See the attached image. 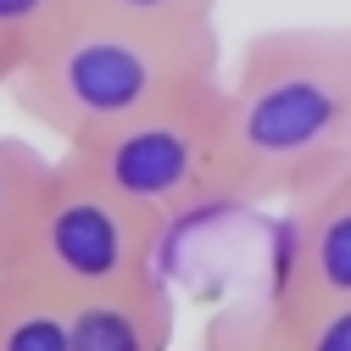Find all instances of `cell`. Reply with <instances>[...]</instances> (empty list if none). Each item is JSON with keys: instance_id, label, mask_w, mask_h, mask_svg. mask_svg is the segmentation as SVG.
I'll return each mask as SVG.
<instances>
[{"instance_id": "obj_1", "label": "cell", "mask_w": 351, "mask_h": 351, "mask_svg": "<svg viewBox=\"0 0 351 351\" xmlns=\"http://www.w3.org/2000/svg\"><path fill=\"white\" fill-rule=\"evenodd\" d=\"M351 173V23L251 34L223 78L217 201L290 206Z\"/></svg>"}, {"instance_id": "obj_2", "label": "cell", "mask_w": 351, "mask_h": 351, "mask_svg": "<svg viewBox=\"0 0 351 351\" xmlns=\"http://www.w3.org/2000/svg\"><path fill=\"white\" fill-rule=\"evenodd\" d=\"M223 78L217 28H156L78 12L6 78L12 106L67 151Z\"/></svg>"}, {"instance_id": "obj_3", "label": "cell", "mask_w": 351, "mask_h": 351, "mask_svg": "<svg viewBox=\"0 0 351 351\" xmlns=\"http://www.w3.org/2000/svg\"><path fill=\"white\" fill-rule=\"evenodd\" d=\"M162 229L151 212L106 190L95 173H84L73 156H56V179L39 195L28 229L0 274L34 279L56 295H101L156 279Z\"/></svg>"}, {"instance_id": "obj_4", "label": "cell", "mask_w": 351, "mask_h": 351, "mask_svg": "<svg viewBox=\"0 0 351 351\" xmlns=\"http://www.w3.org/2000/svg\"><path fill=\"white\" fill-rule=\"evenodd\" d=\"M84 173H95L106 190L151 212L156 223H173L206 201H217V156H223V78L140 112L106 134L67 145Z\"/></svg>"}, {"instance_id": "obj_5", "label": "cell", "mask_w": 351, "mask_h": 351, "mask_svg": "<svg viewBox=\"0 0 351 351\" xmlns=\"http://www.w3.org/2000/svg\"><path fill=\"white\" fill-rule=\"evenodd\" d=\"M268 301L274 306L351 301V173L285 206Z\"/></svg>"}, {"instance_id": "obj_6", "label": "cell", "mask_w": 351, "mask_h": 351, "mask_svg": "<svg viewBox=\"0 0 351 351\" xmlns=\"http://www.w3.org/2000/svg\"><path fill=\"white\" fill-rule=\"evenodd\" d=\"M73 351H167L173 346V290L167 279H140L101 295H73Z\"/></svg>"}, {"instance_id": "obj_7", "label": "cell", "mask_w": 351, "mask_h": 351, "mask_svg": "<svg viewBox=\"0 0 351 351\" xmlns=\"http://www.w3.org/2000/svg\"><path fill=\"white\" fill-rule=\"evenodd\" d=\"M0 351H73L67 295L0 274Z\"/></svg>"}, {"instance_id": "obj_8", "label": "cell", "mask_w": 351, "mask_h": 351, "mask_svg": "<svg viewBox=\"0 0 351 351\" xmlns=\"http://www.w3.org/2000/svg\"><path fill=\"white\" fill-rule=\"evenodd\" d=\"M51 179H56V156H45L28 140L0 134V268L12 262V251H17V240H23Z\"/></svg>"}, {"instance_id": "obj_9", "label": "cell", "mask_w": 351, "mask_h": 351, "mask_svg": "<svg viewBox=\"0 0 351 351\" xmlns=\"http://www.w3.org/2000/svg\"><path fill=\"white\" fill-rule=\"evenodd\" d=\"M274 335L285 351H351V301L274 306Z\"/></svg>"}, {"instance_id": "obj_10", "label": "cell", "mask_w": 351, "mask_h": 351, "mask_svg": "<svg viewBox=\"0 0 351 351\" xmlns=\"http://www.w3.org/2000/svg\"><path fill=\"white\" fill-rule=\"evenodd\" d=\"M78 0H0V62L17 67L73 17Z\"/></svg>"}, {"instance_id": "obj_11", "label": "cell", "mask_w": 351, "mask_h": 351, "mask_svg": "<svg viewBox=\"0 0 351 351\" xmlns=\"http://www.w3.org/2000/svg\"><path fill=\"white\" fill-rule=\"evenodd\" d=\"M201 351H285L279 335H274V306L256 301V306H223L206 335H201Z\"/></svg>"}, {"instance_id": "obj_12", "label": "cell", "mask_w": 351, "mask_h": 351, "mask_svg": "<svg viewBox=\"0 0 351 351\" xmlns=\"http://www.w3.org/2000/svg\"><path fill=\"white\" fill-rule=\"evenodd\" d=\"M78 12H106L156 28H217V0H78Z\"/></svg>"}, {"instance_id": "obj_13", "label": "cell", "mask_w": 351, "mask_h": 351, "mask_svg": "<svg viewBox=\"0 0 351 351\" xmlns=\"http://www.w3.org/2000/svg\"><path fill=\"white\" fill-rule=\"evenodd\" d=\"M6 78H12V67H6V62H0V95H6Z\"/></svg>"}]
</instances>
